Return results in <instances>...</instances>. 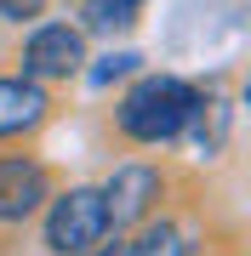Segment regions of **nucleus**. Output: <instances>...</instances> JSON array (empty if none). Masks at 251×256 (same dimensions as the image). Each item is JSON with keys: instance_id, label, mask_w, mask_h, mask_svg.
<instances>
[{"instance_id": "obj_1", "label": "nucleus", "mask_w": 251, "mask_h": 256, "mask_svg": "<svg viewBox=\"0 0 251 256\" xmlns=\"http://www.w3.org/2000/svg\"><path fill=\"white\" fill-rule=\"evenodd\" d=\"M194 114H200V92L188 80H177V74H143V80L120 97L114 126H120V137H131V142L160 148V142L183 137V131L194 126Z\"/></svg>"}, {"instance_id": "obj_2", "label": "nucleus", "mask_w": 251, "mask_h": 256, "mask_svg": "<svg viewBox=\"0 0 251 256\" xmlns=\"http://www.w3.org/2000/svg\"><path fill=\"white\" fill-rule=\"evenodd\" d=\"M114 228H109V210H103V194L97 188H69L57 194L52 210H46V250L52 256H80L103 245Z\"/></svg>"}, {"instance_id": "obj_3", "label": "nucleus", "mask_w": 251, "mask_h": 256, "mask_svg": "<svg viewBox=\"0 0 251 256\" xmlns=\"http://www.w3.org/2000/svg\"><path fill=\"white\" fill-rule=\"evenodd\" d=\"M86 68V34L80 23H35L23 40V74L40 86L52 80H75Z\"/></svg>"}, {"instance_id": "obj_4", "label": "nucleus", "mask_w": 251, "mask_h": 256, "mask_svg": "<svg viewBox=\"0 0 251 256\" xmlns=\"http://www.w3.org/2000/svg\"><path fill=\"white\" fill-rule=\"evenodd\" d=\"M97 194H103V210H109V228H137L160 205L166 176H160V165H114Z\"/></svg>"}, {"instance_id": "obj_5", "label": "nucleus", "mask_w": 251, "mask_h": 256, "mask_svg": "<svg viewBox=\"0 0 251 256\" xmlns=\"http://www.w3.org/2000/svg\"><path fill=\"white\" fill-rule=\"evenodd\" d=\"M46 200H52V176L35 154L0 160V222H29Z\"/></svg>"}, {"instance_id": "obj_6", "label": "nucleus", "mask_w": 251, "mask_h": 256, "mask_svg": "<svg viewBox=\"0 0 251 256\" xmlns=\"http://www.w3.org/2000/svg\"><path fill=\"white\" fill-rule=\"evenodd\" d=\"M52 97L40 80H29V74H0V142L12 137H29V131L46 120Z\"/></svg>"}, {"instance_id": "obj_7", "label": "nucleus", "mask_w": 251, "mask_h": 256, "mask_svg": "<svg viewBox=\"0 0 251 256\" xmlns=\"http://www.w3.org/2000/svg\"><path fill=\"white\" fill-rule=\"evenodd\" d=\"M120 256H188V234L177 228V222H166V216H143L137 222V239L120 250Z\"/></svg>"}, {"instance_id": "obj_8", "label": "nucleus", "mask_w": 251, "mask_h": 256, "mask_svg": "<svg viewBox=\"0 0 251 256\" xmlns=\"http://www.w3.org/2000/svg\"><path fill=\"white\" fill-rule=\"evenodd\" d=\"M143 0H80V34H120L137 23Z\"/></svg>"}, {"instance_id": "obj_9", "label": "nucleus", "mask_w": 251, "mask_h": 256, "mask_svg": "<svg viewBox=\"0 0 251 256\" xmlns=\"http://www.w3.org/2000/svg\"><path fill=\"white\" fill-rule=\"evenodd\" d=\"M46 6L52 0H0V23H35L46 18Z\"/></svg>"}, {"instance_id": "obj_10", "label": "nucleus", "mask_w": 251, "mask_h": 256, "mask_svg": "<svg viewBox=\"0 0 251 256\" xmlns=\"http://www.w3.org/2000/svg\"><path fill=\"white\" fill-rule=\"evenodd\" d=\"M131 68H137V57H131V52L103 57V68H92V86H109V80H120V74H131Z\"/></svg>"}, {"instance_id": "obj_11", "label": "nucleus", "mask_w": 251, "mask_h": 256, "mask_svg": "<svg viewBox=\"0 0 251 256\" xmlns=\"http://www.w3.org/2000/svg\"><path fill=\"white\" fill-rule=\"evenodd\" d=\"M80 256H114V245L103 239V245H92V250H80Z\"/></svg>"}]
</instances>
